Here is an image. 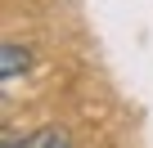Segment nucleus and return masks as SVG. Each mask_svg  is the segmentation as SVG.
<instances>
[{
  "label": "nucleus",
  "instance_id": "obj_1",
  "mask_svg": "<svg viewBox=\"0 0 153 148\" xmlns=\"http://www.w3.org/2000/svg\"><path fill=\"white\" fill-rule=\"evenodd\" d=\"M5 148H72V130L68 126H41L32 135H5Z\"/></svg>",
  "mask_w": 153,
  "mask_h": 148
},
{
  "label": "nucleus",
  "instance_id": "obj_2",
  "mask_svg": "<svg viewBox=\"0 0 153 148\" xmlns=\"http://www.w3.org/2000/svg\"><path fill=\"white\" fill-rule=\"evenodd\" d=\"M27 67H32V49L27 45H18V40L0 45V81H5V90H14V81L27 77Z\"/></svg>",
  "mask_w": 153,
  "mask_h": 148
}]
</instances>
